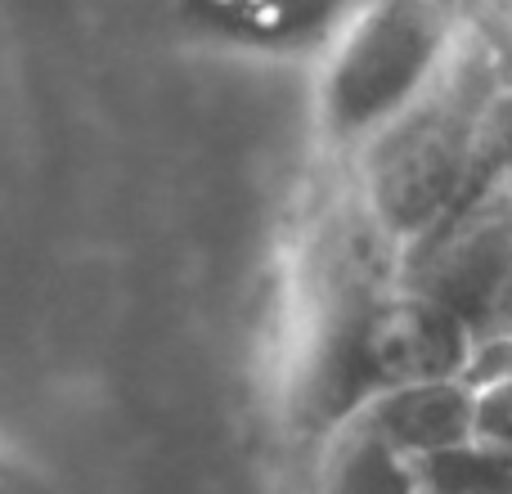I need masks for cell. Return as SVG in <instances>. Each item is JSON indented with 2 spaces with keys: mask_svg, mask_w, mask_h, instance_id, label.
I'll return each mask as SVG.
<instances>
[{
  "mask_svg": "<svg viewBox=\"0 0 512 494\" xmlns=\"http://www.w3.org/2000/svg\"><path fill=\"white\" fill-rule=\"evenodd\" d=\"M454 50L445 0H373L337 41L319 113L333 144H369L441 77Z\"/></svg>",
  "mask_w": 512,
  "mask_h": 494,
  "instance_id": "cell-1",
  "label": "cell"
},
{
  "mask_svg": "<svg viewBox=\"0 0 512 494\" xmlns=\"http://www.w3.org/2000/svg\"><path fill=\"white\" fill-rule=\"evenodd\" d=\"M436 81L423 90L418 104H409L387 131L364 144L369 149V203L396 239L427 230L450 207L454 189L472 167L477 117L463 90L441 95Z\"/></svg>",
  "mask_w": 512,
  "mask_h": 494,
  "instance_id": "cell-2",
  "label": "cell"
},
{
  "mask_svg": "<svg viewBox=\"0 0 512 494\" xmlns=\"http://www.w3.org/2000/svg\"><path fill=\"white\" fill-rule=\"evenodd\" d=\"M355 364L369 391L418 378H463L472 364V324L459 306L436 292H396L364 310L355 333Z\"/></svg>",
  "mask_w": 512,
  "mask_h": 494,
  "instance_id": "cell-3",
  "label": "cell"
},
{
  "mask_svg": "<svg viewBox=\"0 0 512 494\" xmlns=\"http://www.w3.org/2000/svg\"><path fill=\"white\" fill-rule=\"evenodd\" d=\"M355 418L396 454L414 459L477 436V387L468 378H418L396 382L355 405Z\"/></svg>",
  "mask_w": 512,
  "mask_h": 494,
  "instance_id": "cell-4",
  "label": "cell"
},
{
  "mask_svg": "<svg viewBox=\"0 0 512 494\" xmlns=\"http://www.w3.org/2000/svg\"><path fill=\"white\" fill-rule=\"evenodd\" d=\"M315 494H423V486L414 477V463L351 414L328 445Z\"/></svg>",
  "mask_w": 512,
  "mask_h": 494,
  "instance_id": "cell-5",
  "label": "cell"
},
{
  "mask_svg": "<svg viewBox=\"0 0 512 494\" xmlns=\"http://www.w3.org/2000/svg\"><path fill=\"white\" fill-rule=\"evenodd\" d=\"M409 463L423 494H512V445L486 432L414 454Z\"/></svg>",
  "mask_w": 512,
  "mask_h": 494,
  "instance_id": "cell-6",
  "label": "cell"
},
{
  "mask_svg": "<svg viewBox=\"0 0 512 494\" xmlns=\"http://www.w3.org/2000/svg\"><path fill=\"white\" fill-rule=\"evenodd\" d=\"M203 9L252 41H301L324 32L342 0H203Z\"/></svg>",
  "mask_w": 512,
  "mask_h": 494,
  "instance_id": "cell-7",
  "label": "cell"
},
{
  "mask_svg": "<svg viewBox=\"0 0 512 494\" xmlns=\"http://www.w3.org/2000/svg\"><path fill=\"white\" fill-rule=\"evenodd\" d=\"M477 432L512 445V373H499L477 387Z\"/></svg>",
  "mask_w": 512,
  "mask_h": 494,
  "instance_id": "cell-8",
  "label": "cell"
}]
</instances>
